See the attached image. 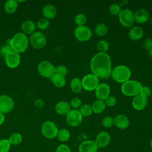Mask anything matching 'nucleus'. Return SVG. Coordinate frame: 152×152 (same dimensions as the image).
<instances>
[{
	"mask_svg": "<svg viewBox=\"0 0 152 152\" xmlns=\"http://www.w3.org/2000/svg\"><path fill=\"white\" fill-rule=\"evenodd\" d=\"M90 69L97 78H107L112 73V62L106 53H97L90 61Z\"/></svg>",
	"mask_w": 152,
	"mask_h": 152,
	"instance_id": "nucleus-1",
	"label": "nucleus"
},
{
	"mask_svg": "<svg viewBox=\"0 0 152 152\" xmlns=\"http://www.w3.org/2000/svg\"><path fill=\"white\" fill-rule=\"evenodd\" d=\"M28 44V38L22 32L17 33L10 39V46L12 50L18 53L24 52L27 49Z\"/></svg>",
	"mask_w": 152,
	"mask_h": 152,
	"instance_id": "nucleus-2",
	"label": "nucleus"
},
{
	"mask_svg": "<svg viewBox=\"0 0 152 152\" xmlns=\"http://www.w3.org/2000/svg\"><path fill=\"white\" fill-rule=\"evenodd\" d=\"M142 86L136 80H128L121 86L122 93L127 96H135L141 93Z\"/></svg>",
	"mask_w": 152,
	"mask_h": 152,
	"instance_id": "nucleus-3",
	"label": "nucleus"
},
{
	"mask_svg": "<svg viewBox=\"0 0 152 152\" xmlns=\"http://www.w3.org/2000/svg\"><path fill=\"white\" fill-rule=\"evenodd\" d=\"M131 71L125 65H118L112 71V77L118 83H125L129 80L131 77Z\"/></svg>",
	"mask_w": 152,
	"mask_h": 152,
	"instance_id": "nucleus-4",
	"label": "nucleus"
},
{
	"mask_svg": "<svg viewBox=\"0 0 152 152\" xmlns=\"http://www.w3.org/2000/svg\"><path fill=\"white\" fill-rule=\"evenodd\" d=\"M58 131V127L53 122L50 121L44 122L41 126V133L48 139H53L56 137Z\"/></svg>",
	"mask_w": 152,
	"mask_h": 152,
	"instance_id": "nucleus-5",
	"label": "nucleus"
},
{
	"mask_svg": "<svg viewBox=\"0 0 152 152\" xmlns=\"http://www.w3.org/2000/svg\"><path fill=\"white\" fill-rule=\"evenodd\" d=\"M29 43L34 49H40L46 45L47 39L42 32L34 31L30 36Z\"/></svg>",
	"mask_w": 152,
	"mask_h": 152,
	"instance_id": "nucleus-6",
	"label": "nucleus"
},
{
	"mask_svg": "<svg viewBox=\"0 0 152 152\" xmlns=\"http://www.w3.org/2000/svg\"><path fill=\"white\" fill-rule=\"evenodd\" d=\"M54 65L48 61L40 62L37 66V70L39 74L45 78H51L55 74Z\"/></svg>",
	"mask_w": 152,
	"mask_h": 152,
	"instance_id": "nucleus-7",
	"label": "nucleus"
},
{
	"mask_svg": "<svg viewBox=\"0 0 152 152\" xmlns=\"http://www.w3.org/2000/svg\"><path fill=\"white\" fill-rule=\"evenodd\" d=\"M118 18L121 25L126 28L131 27L134 22V13L129 9L121 10L118 15Z\"/></svg>",
	"mask_w": 152,
	"mask_h": 152,
	"instance_id": "nucleus-8",
	"label": "nucleus"
},
{
	"mask_svg": "<svg viewBox=\"0 0 152 152\" xmlns=\"http://www.w3.org/2000/svg\"><path fill=\"white\" fill-rule=\"evenodd\" d=\"M81 82L83 87L87 91H93L96 90L99 84V78L93 74H88L85 75L82 79Z\"/></svg>",
	"mask_w": 152,
	"mask_h": 152,
	"instance_id": "nucleus-9",
	"label": "nucleus"
},
{
	"mask_svg": "<svg viewBox=\"0 0 152 152\" xmlns=\"http://www.w3.org/2000/svg\"><path fill=\"white\" fill-rule=\"evenodd\" d=\"M14 107L13 99L8 95L0 96V113L2 114L10 112Z\"/></svg>",
	"mask_w": 152,
	"mask_h": 152,
	"instance_id": "nucleus-10",
	"label": "nucleus"
},
{
	"mask_svg": "<svg viewBox=\"0 0 152 152\" xmlns=\"http://www.w3.org/2000/svg\"><path fill=\"white\" fill-rule=\"evenodd\" d=\"M75 38L80 42L88 40L92 36L91 30L86 26H77L74 30Z\"/></svg>",
	"mask_w": 152,
	"mask_h": 152,
	"instance_id": "nucleus-11",
	"label": "nucleus"
},
{
	"mask_svg": "<svg viewBox=\"0 0 152 152\" xmlns=\"http://www.w3.org/2000/svg\"><path fill=\"white\" fill-rule=\"evenodd\" d=\"M83 120V116L78 110L71 109L66 115V121L67 124L71 126H78Z\"/></svg>",
	"mask_w": 152,
	"mask_h": 152,
	"instance_id": "nucleus-12",
	"label": "nucleus"
},
{
	"mask_svg": "<svg viewBox=\"0 0 152 152\" xmlns=\"http://www.w3.org/2000/svg\"><path fill=\"white\" fill-rule=\"evenodd\" d=\"M4 58L6 65L10 68H17L20 63V53L13 50L8 53Z\"/></svg>",
	"mask_w": 152,
	"mask_h": 152,
	"instance_id": "nucleus-13",
	"label": "nucleus"
},
{
	"mask_svg": "<svg viewBox=\"0 0 152 152\" xmlns=\"http://www.w3.org/2000/svg\"><path fill=\"white\" fill-rule=\"evenodd\" d=\"M110 94V87L106 83L99 84L95 90L96 97L99 100H105Z\"/></svg>",
	"mask_w": 152,
	"mask_h": 152,
	"instance_id": "nucleus-14",
	"label": "nucleus"
},
{
	"mask_svg": "<svg viewBox=\"0 0 152 152\" xmlns=\"http://www.w3.org/2000/svg\"><path fill=\"white\" fill-rule=\"evenodd\" d=\"M110 141V136L108 132L102 131L99 132L94 140V142L98 148H104L106 147Z\"/></svg>",
	"mask_w": 152,
	"mask_h": 152,
	"instance_id": "nucleus-15",
	"label": "nucleus"
},
{
	"mask_svg": "<svg viewBox=\"0 0 152 152\" xmlns=\"http://www.w3.org/2000/svg\"><path fill=\"white\" fill-rule=\"evenodd\" d=\"M147 104V97L141 94H138L135 96L132 99V104L133 107L137 110H142Z\"/></svg>",
	"mask_w": 152,
	"mask_h": 152,
	"instance_id": "nucleus-16",
	"label": "nucleus"
},
{
	"mask_svg": "<svg viewBox=\"0 0 152 152\" xmlns=\"http://www.w3.org/2000/svg\"><path fill=\"white\" fill-rule=\"evenodd\" d=\"M97 146L93 140L84 141L78 146L79 152H97Z\"/></svg>",
	"mask_w": 152,
	"mask_h": 152,
	"instance_id": "nucleus-17",
	"label": "nucleus"
},
{
	"mask_svg": "<svg viewBox=\"0 0 152 152\" xmlns=\"http://www.w3.org/2000/svg\"><path fill=\"white\" fill-rule=\"evenodd\" d=\"M134 21L138 23L142 24L148 20L150 18V14L147 10L144 8H140L134 13Z\"/></svg>",
	"mask_w": 152,
	"mask_h": 152,
	"instance_id": "nucleus-18",
	"label": "nucleus"
},
{
	"mask_svg": "<svg viewBox=\"0 0 152 152\" xmlns=\"http://www.w3.org/2000/svg\"><path fill=\"white\" fill-rule=\"evenodd\" d=\"M114 125L119 129H126L129 125L128 118L124 115H118L113 118Z\"/></svg>",
	"mask_w": 152,
	"mask_h": 152,
	"instance_id": "nucleus-19",
	"label": "nucleus"
},
{
	"mask_svg": "<svg viewBox=\"0 0 152 152\" xmlns=\"http://www.w3.org/2000/svg\"><path fill=\"white\" fill-rule=\"evenodd\" d=\"M42 13L43 18L47 20H50L53 18L56 14H57V10L56 7L50 4L45 5L42 10Z\"/></svg>",
	"mask_w": 152,
	"mask_h": 152,
	"instance_id": "nucleus-20",
	"label": "nucleus"
},
{
	"mask_svg": "<svg viewBox=\"0 0 152 152\" xmlns=\"http://www.w3.org/2000/svg\"><path fill=\"white\" fill-rule=\"evenodd\" d=\"M56 112L60 115H66L71 110L70 104L65 101L58 102L55 106Z\"/></svg>",
	"mask_w": 152,
	"mask_h": 152,
	"instance_id": "nucleus-21",
	"label": "nucleus"
},
{
	"mask_svg": "<svg viewBox=\"0 0 152 152\" xmlns=\"http://www.w3.org/2000/svg\"><path fill=\"white\" fill-rule=\"evenodd\" d=\"M36 28V24L31 20H27L22 23L21 29L22 33L25 34H31L34 32Z\"/></svg>",
	"mask_w": 152,
	"mask_h": 152,
	"instance_id": "nucleus-22",
	"label": "nucleus"
},
{
	"mask_svg": "<svg viewBox=\"0 0 152 152\" xmlns=\"http://www.w3.org/2000/svg\"><path fill=\"white\" fill-rule=\"evenodd\" d=\"M144 34L143 30L139 26H135L130 28L128 32V37L133 40H138L142 38Z\"/></svg>",
	"mask_w": 152,
	"mask_h": 152,
	"instance_id": "nucleus-23",
	"label": "nucleus"
},
{
	"mask_svg": "<svg viewBox=\"0 0 152 152\" xmlns=\"http://www.w3.org/2000/svg\"><path fill=\"white\" fill-rule=\"evenodd\" d=\"M18 3L15 0H8L5 2L4 5V10L7 13L12 14L14 13L17 8Z\"/></svg>",
	"mask_w": 152,
	"mask_h": 152,
	"instance_id": "nucleus-24",
	"label": "nucleus"
},
{
	"mask_svg": "<svg viewBox=\"0 0 152 152\" xmlns=\"http://www.w3.org/2000/svg\"><path fill=\"white\" fill-rule=\"evenodd\" d=\"M106 104L104 101L101 100H96L94 101L92 105H91V108H92V111L94 113H100L103 112L105 108H106Z\"/></svg>",
	"mask_w": 152,
	"mask_h": 152,
	"instance_id": "nucleus-25",
	"label": "nucleus"
},
{
	"mask_svg": "<svg viewBox=\"0 0 152 152\" xmlns=\"http://www.w3.org/2000/svg\"><path fill=\"white\" fill-rule=\"evenodd\" d=\"M51 81L53 83V84L58 88L63 87L66 83V80L65 78V77L61 76L59 75L54 74L51 78H50Z\"/></svg>",
	"mask_w": 152,
	"mask_h": 152,
	"instance_id": "nucleus-26",
	"label": "nucleus"
},
{
	"mask_svg": "<svg viewBox=\"0 0 152 152\" xmlns=\"http://www.w3.org/2000/svg\"><path fill=\"white\" fill-rule=\"evenodd\" d=\"M70 87L73 92L75 93H80L83 88L81 80L78 78H72L70 83Z\"/></svg>",
	"mask_w": 152,
	"mask_h": 152,
	"instance_id": "nucleus-27",
	"label": "nucleus"
},
{
	"mask_svg": "<svg viewBox=\"0 0 152 152\" xmlns=\"http://www.w3.org/2000/svg\"><path fill=\"white\" fill-rule=\"evenodd\" d=\"M56 137L60 141H67L68 140H69L70 138V132L68 129L65 128L58 129Z\"/></svg>",
	"mask_w": 152,
	"mask_h": 152,
	"instance_id": "nucleus-28",
	"label": "nucleus"
},
{
	"mask_svg": "<svg viewBox=\"0 0 152 152\" xmlns=\"http://www.w3.org/2000/svg\"><path fill=\"white\" fill-rule=\"evenodd\" d=\"M11 145H17L20 144L22 140H23V137L22 135L19 132H14L12 133L8 139Z\"/></svg>",
	"mask_w": 152,
	"mask_h": 152,
	"instance_id": "nucleus-29",
	"label": "nucleus"
},
{
	"mask_svg": "<svg viewBox=\"0 0 152 152\" xmlns=\"http://www.w3.org/2000/svg\"><path fill=\"white\" fill-rule=\"evenodd\" d=\"M95 33L99 36H104L108 31V28L103 23L97 24L94 28Z\"/></svg>",
	"mask_w": 152,
	"mask_h": 152,
	"instance_id": "nucleus-30",
	"label": "nucleus"
},
{
	"mask_svg": "<svg viewBox=\"0 0 152 152\" xmlns=\"http://www.w3.org/2000/svg\"><path fill=\"white\" fill-rule=\"evenodd\" d=\"M78 111L80 112V113L83 116H85V117L89 116L90 115H91L93 112L91 106L88 104H84L81 105Z\"/></svg>",
	"mask_w": 152,
	"mask_h": 152,
	"instance_id": "nucleus-31",
	"label": "nucleus"
},
{
	"mask_svg": "<svg viewBox=\"0 0 152 152\" xmlns=\"http://www.w3.org/2000/svg\"><path fill=\"white\" fill-rule=\"evenodd\" d=\"M96 48L100 53H105L109 49V45L106 40H101L97 43Z\"/></svg>",
	"mask_w": 152,
	"mask_h": 152,
	"instance_id": "nucleus-32",
	"label": "nucleus"
},
{
	"mask_svg": "<svg viewBox=\"0 0 152 152\" xmlns=\"http://www.w3.org/2000/svg\"><path fill=\"white\" fill-rule=\"evenodd\" d=\"M36 25V27H37L39 29L44 30L48 28L49 26V22L48 20L45 18H41L37 21Z\"/></svg>",
	"mask_w": 152,
	"mask_h": 152,
	"instance_id": "nucleus-33",
	"label": "nucleus"
},
{
	"mask_svg": "<svg viewBox=\"0 0 152 152\" xmlns=\"http://www.w3.org/2000/svg\"><path fill=\"white\" fill-rule=\"evenodd\" d=\"M11 145L8 139L0 140V152H8Z\"/></svg>",
	"mask_w": 152,
	"mask_h": 152,
	"instance_id": "nucleus-34",
	"label": "nucleus"
},
{
	"mask_svg": "<svg viewBox=\"0 0 152 152\" xmlns=\"http://www.w3.org/2000/svg\"><path fill=\"white\" fill-rule=\"evenodd\" d=\"M74 21L75 24L77 25V26H84L87 21V18L84 14L80 13L75 17Z\"/></svg>",
	"mask_w": 152,
	"mask_h": 152,
	"instance_id": "nucleus-35",
	"label": "nucleus"
},
{
	"mask_svg": "<svg viewBox=\"0 0 152 152\" xmlns=\"http://www.w3.org/2000/svg\"><path fill=\"white\" fill-rule=\"evenodd\" d=\"M68 72V69L64 65H58L55 68V74L65 77Z\"/></svg>",
	"mask_w": 152,
	"mask_h": 152,
	"instance_id": "nucleus-36",
	"label": "nucleus"
},
{
	"mask_svg": "<svg viewBox=\"0 0 152 152\" xmlns=\"http://www.w3.org/2000/svg\"><path fill=\"white\" fill-rule=\"evenodd\" d=\"M121 11V8L118 4H113L109 7V12L112 15H118Z\"/></svg>",
	"mask_w": 152,
	"mask_h": 152,
	"instance_id": "nucleus-37",
	"label": "nucleus"
},
{
	"mask_svg": "<svg viewBox=\"0 0 152 152\" xmlns=\"http://www.w3.org/2000/svg\"><path fill=\"white\" fill-rule=\"evenodd\" d=\"M102 125L106 128H111L113 125V118L111 116H106L102 120Z\"/></svg>",
	"mask_w": 152,
	"mask_h": 152,
	"instance_id": "nucleus-38",
	"label": "nucleus"
},
{
	"mask_svg": "<svg viewBox=\"0 0 152 152\" xmlns=\"http://www.w3.org/2000/svg\"><path fill=\"white\" fill-rule=\"evenodd\" d=\"M55 152H71V150L66 144H61L57 147Z\"/></svg>",
	"mask_w": 152,
	"mask_h": 152,
	"instance_id": "nucleus-39",
	"label": "nucleus"
},
{
	"mask_svg": "<svg viewBox=\"0 0 152 152\" xmlns=\"http://www.w3.org/2000/svg\"><path fill=\"white\" fill-rule=\"evenodd\" d=\"M70 106L74 108H78L81 106V100L78 97H74L70 102Z\"/></svg>",
	"mask_w": 152,
	"mask_h": 152,
	"instance_id": "nucleus-40",
	"label": "nucleus"
},
{
	"mask_svg": "<svg viewBox=\"0 0 152 152\" xmlns=\"http://www.w3.org/2000/svg\"><path fill=\"white\" fill-rule=\"evenodd\" d=\"M116 100L115 97L114 96H109L104 100V103H105L106 106H110V107L115 106V104H116Z\"/></svg>",
	"mask_w": 152,
	"mask_h": 152,
	"instance_id": "nucleus-41",
	"label": "nucleus"
},
{
	"mask_svg": "<svg viewBox=\"0 0 152 152\" xmlns=\"http://www.w3.org/2000/svg\"><path fill=\"white\" fill-rule=\"evenodd\" d=\"M12 50L11 48V46L10 45H4L3 46H2V48L0 49V52H1V54L4 56V57L8 53H10V52H11Z\"/></svg>",
	"mask_w": 152,
	"mask_h": 152,
	"instance_id": "nucleus-42",
	"label": "nucleus"
},
{
	"mask_svg": "<svg viewBox=\"0 0 152 152\" xmlns=\"http://www.w3.org/2000/svg\"><path fill=\"white\" fill-rule=\"evenodd\" d=\"M140 94H141L143 96H144L147 97H148V96H150L151 95V90L147 86H142Z\"/></svg>",
	"mask_w": 152,
	"mask_h": 152,
	"instance_id": "nucleus-43",
	"label": "nucleus"
},
{
	"mask_svg": "<svg viewBox=\"0 0 152 152\" xmlns=\"http://www.w3.org/2000/svg\"><path fill=\"white\" fill-rule=\"evenodd\" d=\"M143 47L145 50H150L152 48V39L150 38L146 39L143 43Z\"/></svg>",
	"mask_w": 152,
	"mask_h": 152,
	"instance_id": "nucleus-44",
	"label": "nucleus"
},
{
	"mask_svg": "<svg viewBox=\"0 0 152 152\" xmlns=\"http://www.w3.org/2000/svg\"><path fill=\"white\" fill-rule=\"evenodd\" d=\"M34 106L37 108H42L43 106V102L40 99H37L34 102Z\"/></svg>",
	"mask_w": 152,
	"mask_h": 152,
	"instance_id": "nucleus-45",
	"label": "nucleus"
},
{
	"mask_svg": "<svg viewBox=\"0 0 152 152\" xmlns=\"http://www.w3.org/2000/svg\"><path fill=\"white\" fill-rule=\"evenodd\" d=\"M5 120V117L4 114L0 113V126L2 125L4 123Z\"/></svg>",
	"mask_w": 152,
	"mask_h": 152,
	"instance_id": "nucleus-46",
	"label": "nucleus"
},
{
	"mask_svg": "<svg viewBox=\"0 0 152 152\" xmlns=\"http://www.w3.org/2000/svg\"><path fill=\"white\" fill-rule=\"evenodd\" d=\"M148 54H149V56L151 58H152V48L151 49L149 50V52H148Z\"/></svg>",
	"mask_w": 152,
	"mask_h": 152,
	"instance_id": "nucleus-47",
	"label": "nucleus"
},
{
	"mask_svg": "<svg viewBox=\"0 0 152 152\" xmlns=\"http://www.w3.org/2000/svg\"><path fill=\"white\" fill-rule=\"evenodd\" d=\"M150 147L152 148V138H151L150 141Z\"/></svg>",
	"mask_w": 152,
	"mask_h": 152,
	"instance_id": "nucleus-48",
	"label": "nucleus"
},
{
	"mask_svg": "<svg viewBox=\"0 0 152 152\" xmlns=\"http://www.w3.org/2000/svg\"><path fill=\"white\" fill-rule=\"evenodd\" d=\"M150 21H151V23L152 24V18H151V20H150Z\"/></svg>",
	"mask_w": 152,
	"mask_h": 152,
	"instance_id": "nucleus-49",
	"label": "nucleus"
},
{
	"mask_svg": "<svg viewBox=\"0 0 152 152\" xmlns=\"http://www.w3.org/2000/svg\"><path fill=\"white\" fill-rule=\"evenodd\" d=\"M0 6H1V2H0Z\"/></svg>",
	"mask_w": 152,
	"mask_h": 152,
	"instance_id": "nucleus-50",
	"label": "nucleus"
}]
</instances>
